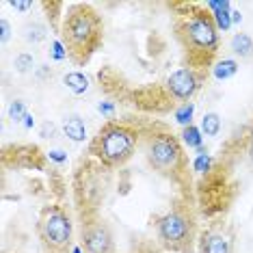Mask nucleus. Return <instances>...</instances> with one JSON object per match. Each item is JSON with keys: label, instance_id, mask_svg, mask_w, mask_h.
I'll list each match as a JSON object with an SVG mask.
<instances>
[{"label": "nucleus", "instance_id": "obj_2", "mask_svg": "<svg viewBox=\"0 0 253 253\" xmlns=\"http://www.w3.org/2000/svg\"><path fill=\"white\" fill-rule=\"evenodd\" d=\"M61 43L65 56L76 67H84L91 61L104 39V24L93 4L76 2L67 7L61 22Z\"/></svg>", "mask_w": 253, "mask_h": 253}, {"label": "nucleus", "instance_id": "obj_9", "mask_svg": "<svg viewBox=\"0 0 253 253\" xmlns=\"http://www.w3.org/2000/svg\"><path fill=\"white\" fill-rule=\"evenodd\" d=\"M199 253H234V238L223 227H208L199 234Z\"/></svg>", "mask_w": 253, "mask_h": 253}, {"label": "nucleus", "instance_id": "obj_11", "mask_svg": "<svg viewBox=\"0 0 253 253\" xmlns=\"http://www.w3.org/2000/svg\"><path fill=\"white\" fill-rule=\"evenodd\" d=\"M22 37H24V42L35 45V43L43 42V39L48 37V26L39 20H28L26 24L22 26Z\"/></svg>", "mask_w": 253, "mask_h": 253}, {"label": "nucleus", "instance_id": "obj_22", "mask_svg": "<svg viewBox=\"0 0 253 253\" xmlns=\"http://www.w3.org/2000/svg\"><path fill=\"white\" fill-rule=\"evenodd\" d=\"M9 39V22L2 20V42H7Z\"/></svg>", "mask_w": 253, "mask_h": 253}, {"label": "nucleus", "instance_id": "obj_20", "mask_svg": "<svg viewBox=\"0 0 253 253\" xmlns=\"http://www.w3.org/2000/svg\"><path fill=\"white\" fill-rule=\"evenodd\" d=\"M48 132H50V134H54V126H52V124H43L42 136H45V139H48Z\"/></svg>", "mask_w": 253, "mask_h": 253}, {"label": "nucleus", "instance_id": "obj_21", "mask_svg": "<svg viewBox=\"0 0 253 253\" xmlns=\"http://www.w3.org/2000/svg\"><path fill=\"white\" fill-rule=\"evenodd\" d=\"M11 7L18 9V11H26L28 7H31V2H11Z\"/></svg>", "mask_w": 253, "mask_h": 253}, {"label": "nucleus", "instance_id": "obj_15", "mask_svg": "<svg viewBox=\"0 0 253 253\" xmlns=\"http://www.w3.org/2000/svg\"><path fill=\"white\" fill-rule=\"evenodd\" d=\"M13 65H15V70H18L20 74H26L33 65H35V59H33V54L22 52V54L15 56V63H13Z\"/></svg>", "mask_w": 253, "mask_h": 253}, {"label": "nucleus", "instance_id": "obj_10", "mask_svg": "<svg viewBox=\"0 0 253 253\" xmlns=\"http://www.w3.org/2000/svg\"><path fill=\"white\" fill-rule=\"evenodd\" d=\"M63 132H65V136L72 139L74 143H83L87 139V128H84V122L78 115H67V117L63 119Z\"/></svg>", "mask_w": 253, "mask_h": 253}, {"label": "nucleus", "instance_id": "obj_16", "mask_svg": "<svg viewBox=\"0 0 253 253\" xmlns=\"http://www.w3.org/2000/svg\"><path fill=\"white\" fill-rule=\"evenodd\" d=\"M236 70H238L236 61H223V63H218V67L214 70V76L216 78H229L236 74Z\"/></svg>", "mask_w": 253, "mask_h": 253}, {"label": "nucleus", "instance_id": "obj_14", "mask_svg": "<svg viewBox=\"0 0 253 253\" xmlns=\"http://www.w3.org/2000/svg\"><path fill=\"white\" fill-rule=\"evenodd\" d=\"M201 130L206 136H216L221 132V117L216 113H206L201 119Z\"/></svg>", "mask_w": 253, "mask_h": 253}, {"label": "nucleus", "instance_id": "obj_7", "mask_svg": "<svg viewBox=\"0 0 253 253\" xmlns=\"http://www.w3.org/2000/svg\"><path fill=\"white\" fill-rule=\"evenodd\" d=\"M80 238L84 253H115V238L111 227L100 216H83Z\"/></svg>", "mask_w": 253, "mask_h": 253}, {"label": "nucleus", "instance_id": "obj_12", "mask_svg": "<svg viewBox=\"0 0 253 253\" xmlns=\"http://www.w3.org/2000/svg\"><path fill=\"white\" fill-rule=\"evenodd\" d=\"M229 48L236 56L240 59H249L253 54V37H249L247 33H236V35L229 39Z\"/></svg>", "mask_w": 253, "mask_h": 253}, {"label": "nucleus", "instance_id": "obj_13", "mask_svg": "<svg viewBox=\"0 0 253 253\" xmlns=\"http://www.w3.org/2000/svg\"><path fill=\"white\" fill-rule=\"evenodd\" d=\"M63 83H65V87L74 91V93H84V91L89 89V78L84 76V74H80V72H70V74H65L63 76Z\"/></svg>", "mask_w": 253, "mask_h": 253}, {"label": "nucleus", "instance_id": "obj_17", "mask_svg": "<svg viewBox=\"0 0 253 253\" xmlns=\"http://www.w3.org/2000/svg\"><path fill=\"white\" fill-rule=\"evenodd\" d=\"M184 141L188 143V147H199V132L195 126H186V130H184Z\"/></svg>", "mask_w": 253, "mask_h": 253}, {"label": "nucleus", "instance_id": "obj_8", "mask_svg": "<svg viewBox=\"0 0 253 253\" xmlns=\"http://www.w3.org/2000/svg\"><path fill=\"white\" fill-rule=\"evenodd\" d=\"M201 80H204V72L191 70V67H182V70L173 72L167 78V95H169L171 104H186L191 97L197 93L201 87Z\"/></svg>", "mask_w": 253, "mask_h": 253}, {"label": "nucleus", "instance_id": "obj_19", "mask_svg": "<svg viewBox=\"0 0 253 253\" xmlns=\"http://www.w3.org/2000/svg\"><path fill=\"white\" fill-rule=\"evenodd\" d=\"M9 115L13 122H20V117L24 115V102H13V104L9 106Z\"/></svg>", "mask_w": 253, "mask_h": 253}, {"label": "nucleus", "instance_id": "obj_18", "mask_svg": "<svg viewBox=\"0 0 253 253\" xmlns=\"http://www.w3.org/2000/svg\"><path fill=\"white\" fill-rule=\"evenodd\" d=\"M177 122L184 124V126H191V115H193V106L191 104H184L177 108Z\"/></svg>", "mask_w": 253, "mask_h": 253}, {"label": "nucleus", "instance_id": "obj_4", "mask_svg": "<svg viewBox=\"0 0 253 253\" xmlns=\"http://www.w3.org/2000/svg\"><path fill=\"white\" fill-rule=\"evenodd\" d=\"M141 143V132L128 122H106L89 143V152L108 169H117L132 158Z\"/></svg>", "mask_w": 253, "mask_h": 253}, {"label": "nucleus", "instance_id": "obj_3", "mask_svg": "<svg viewBox=\"0 0 253 253\" xmlns=\"http://www.w3.org/2000/svg\"><path fill=\"white\" fill-rule=\"evenodd\" d=\"M145 158L158 175L167 177L180 188L191 184L188 175V158L184 154L180 139L169 130H152L143 136Z\"/></svg>", "mask_w": 253, "mask_h": 253}, {"label": "nucleus", "instance_id": "obj_23", "mask_svg": "<svg viewBox=\"0 0 253 253\" xmlns=\"http://www.w3.org/2000/svg\"><path fill=\"white\" fill-rule=\"evenodd\" d=\"M249 141L253 143V122L249 124Z\"/></svg>", "mask_w": 253, "mask_h": 253}, {"label": "nucleus", "instance_id": "obj_1", "mask_svg": "<svg viewBox=\"0 0 253 253\" xmlns=\"http://www.w3.org/2000/svg\"><path fill=\"white\" fill-rule=\"evenodd\" d=\"M173 9V35L182 48L186 67L206 72L214 63L221 43L214 15L197 2H177Z\"/></svg>", "mask_w": 253, "mask_h": 253}, {"label": "nucleus", "instance_id": "obj_5", "mask_svg": "<svg viewBox=\"0 0 253 253\" xmlns=\"http://www.w3.org/2000/svg\"><path fill=\"white\" fill-rule=\"evenodd\" d=\"M158 240L165 249L173 253H191L195 236H197V223L195 214L188 206H175L156 221Z\"/></svg>", "mask_w": 253, "mask_h": 253}, {"label": "nucleus", "instance_id": "obj_6", "mask_svg": "<svg viewBox=\"0 0 253 253\" xmlns=\"http://www.w3.org/2000/svg\"><path fill=\"white\" fill-rule=\"evenodd\" d=\"M37 236L43 245L45 253H70L74 227L72 218L63 206H45L39 212Z\"/></svg>", "mask_w": 253, "mask_h": 253}]
</instances>
